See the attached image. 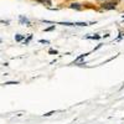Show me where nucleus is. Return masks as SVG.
<instances>
[{
	"label": "nucleus",
	"mask_w": 124,
	"mask_h": 124,
	"mask_svg": "<svg viewBox=\"0 0 124 124\" xmlns=\"http://www.w3.org/2000/svg\"><path fill=\"white\" fill-rule=\"evenodd\" d=\"M119 4H117L113 0H107L101 4H98V10L99 11H113V10H118Z\"/></svg>",
	"instance_id": "1"
},
{
	"label": "nucleus",
	"mask_w": 124,
	"mask_h": 124,
	"mask_svg": "<svg viewBox=\"0 0 124 124\" xmlns=\"http://www.w3.org/2000/svg\"><path fill=\"white\" fill-rule=\"evenodd\" d=\"M67 8L72 9V10H76V11H82V10H85V4H82V3H78V1H71L68 3Z\"/></svg>",
	"instance_id": "2"
},
{
	"label": "nucleus",
	"mask_w": 124,
	"mask_h": 124,
	"mask_svg": "<svg viewBox=\"0 0 124 124\" xmlns=\"http://www.w3.org/2000/svg\"><path fill=\"white\" fill-rule=\"evenodd\" d=\"M19 23L21 24V25H26V26H29V27L32 26V25H31V21H30L26 16H24V15H20V16H19Z\"/></svg>",
	"instance_id": "3"
},
{
	"label": "nucleus",
	"mask_w": 124,
	"mask_h": 124,
	"mask_svg": "<svg viewBox=\"0 0 124 124\" xmlns=\"http://www.w3.org/2000/svg\"><path fill=\"white\" fill-rule=\"evenodd\" d=\"M35 1L41 4V5H45L47 8H51V5L54 4V0H35Z\"/></svg>",
	"instance_id": "4"
},
{
	"label": "nucleus",
	"mask_w": 124,
	"mask_h": 124,
	"mask_svg": "<svg viewBox=\"0 0 124 124\" xmlns=\"http://www.w3.org/2000/svg\"><path fill=\"white\" fill-rule=\"evenodd\" d=\"M25 40V35H21V34H16L15 35V41L16 42H21V41Z\"/></svg>",
	"instance_id": "5"
},
{
	"label": "nucleus",
	"mask_w": 124,
	"mask_h": 124,
	"mask_svg": "<svg viewBox=\"0 0 124 124\" xmlns=\"http://www.w3.org/2000/svg\"><path fill=\"white\" fill-rule=\"evenodd\" d=\"M31 40H32V35H29V36H27V39H26V40H24V45H27Z\"/></svg>",
	"instance_id": "6"
},
{
	"label": "nucleus",
	"mask_w": 124,
	"mask_h": 124,
	"mask_svg": "<svg viewBox=\"0 0 124 124\" xmlns=\"http://www.w3.org/2000/svg\"><path fill=\"white\" fill-rule=\"evenodd\" d=\"M101 37H102V36H99V35H97V34H96V35H93V36H88L87 39H92V40H99Z\"/></svg>",
	"instance_id": "7"
},
{
	"label": "nucleus",
	"mask_w": 124,
	"mask_h": 124,
	"mask_svg": "<svg viewBox=\"0 0 124 124\" xmlns=\"http://www.w3.org/2000/svg\"><path fill=\"white\" fill-rule=\"evenodd\" d=\"M75 26H88V23H75Z\"/></svg>",
	"instance_id": "8"
},
{
	"label": "nucleus",
	"mask_w": 124,
	"mask_h": 124,
	"mask_svg": "<svg viewBox=\"0 0 124 124\" xmlns=\"http://www.w3.org/2000/svg\"><path fill=\"white\" fill-rule=\"evenodd\" d=\"M4 85H19L17 81H10V82H5Z\"/></svg>",
	"instance_id": "9"
},
{
	"label": "nucleus",
	"mask_w": 124,
	"mask_h": 124,
	"mask_svg": "<svg viewBox=\"0 0 124 124\" xmlns=\"http://www.w3.org/2000/svg\"><path fill=\"white\" fill-rule=\"evenodd\" d=\"M61 25H66V26H75V23H61Z\"/></svg>",
	"instance_id": "10"
},
{
	"label": "nucleus",
	"mask_w": 124,
	"mask_h": 124,
	"mask_svg": "<svg viewBox=\"0 0 124 124\" xmlns=\"http://www.w3.org/2000/svg\"><path fill=\"white\" fill-rule=\"evenodd\" d=\"M55 25H52V26H50V27H47V29H45L44 31H46V32H47V31H52V30H55Z\"/></svg>",
	"instance_id": "11"
},
{
	"label": "nucleus",
	"mask_w": 124,
	"mask_h": 124,
	"mask_svg": "<svg viewBox=\"0 0 124 124\" xmlns=\"http://www.w3.org/2000/svg\"><path fill=\"white\" fill-rule=\"evenodd\" d=\"M39 42H40V44H50V41H48V40H40Z\"/></svg>",
	"instance_id": "12"
},
{
	"label": "nucleus",
	"mask_w": 124,
	"mask_h": 124,
	"mask_svg": "<svg viewBox=\"0 0 124 124\" xmlns=\"http://www.w3.org/2000/svg\"><path fill=\"white\" fill-rule=\"evenodd\" d=\"M103 1H107V0H94V3L98 5V4H101V3H103Z\"/></svg>",
	"instance_id": "13"
},
{
	"label": "nucleus",
	"mask_w": 124,
	"mask_h": 124,
	"mask_svg": "<svg viewBox=\"0 0 124 124\" xmlns=\"http://www.w3.org/2000/svg\"><path fill=\"white\" fill-rule=\"evenodd\" d=\"M48 52H50V54H52V55H57V51H56V50H50Z\"/></svg>",
	"instance_id": "14"
},
{
	"label": "nucleus",
	"mask_w": 124,
	"mask_h": 124,
	"mask_svg": "<svg viewBox=\"0 0 124 124\" xmlns=\"http://www.w3.org/2000/svg\"><path fill=\"white\" fill-rule=\"evenodd\" d=\"M51 114H54V112H48V113H46L45 116H46V117H48V116H51Z\"/></svg>",
	"instance_id": "15"
},
{
	"label": "nucleus",
	"mask_w": 124,
	"mask_h": 124,
	"mask_svg": "<svg viewBox=\"0 0 124 124\" xmlns=\"http://www.w3.org/2000/svg\"><path fill=\"white\" fill-rule=\"evenodd\" d=\"M113 1H116V3H117V4H119V5L122 4V0H113Z\"/></svg>",
	"instance_id": "16"
},
{
	"label": "nucleus",
	"mask_w": 124,
	"mask_h": 124,
	"mask_svg": "<svg viewBox=\"0 0 124 124\" xmlns=\"http://www.w3.org/2000/svg\"><path fill=\"white\" fill-rule=\"evenodd\" d=\"M66 3H71V1H75V0H65Z\"/></svg>",
	"instance_id": "17"
},
{
	"label": "nucleus",
	"mask_w": 124,
	"mask_h": 124,
	"mask_svg": "<svg viewBox=\"0 0 124 124\" xmlns=\"http://www.w3.org/2000/svg\"><path fill=\"white\" fill-rule=\"evenodd\" d=\"M0 42H1V39H0Z\"/></svg>",
	"instance_id": "18"
}]
</instances>
